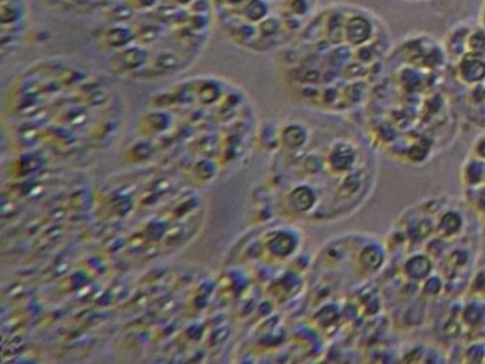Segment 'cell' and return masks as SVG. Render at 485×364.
Segmentation results:
<instances>
[{
    "mask_svg": "<svg viewBox=\"0 0 485 364\" xmlns=\"http://www.w3.org/2000/svg\"><path fill=\"white\" fill-rule=\"evenodd\" d=\"M96 17L92 43L108 68L142 81L186 70L216 27L212 0H113Z\"/></svg>",
    "mask_w": 485,
    "mask_h": 364,
    "instance_id": "cell-1",
    "label": "cell"
},
{
    "mask_svg": "<svg viewBox=\"0 0 485 364\" xmlns=\"http://www.w3.org/2000/svg\"><path fill=\"white\" fill-rule=\"evenodd\" d=\"M388 40L386 23L367 7L343 2L322 6L282 49L286 79L302 97L333 104L339 81L353 95L362 86L353 81L362 83L381 66Z\"/></svg>",
    "mask_w": 485,
    "mask_h": 364,
    "instance_id": "cell-2",
    "label": "cell"
},
{
    "mask_svg": "<svg viewBox=\"0 0 485 364\" xmlns=\"http://www.w3.org/2000/svg\"><path fill=\"white\" fill-rule=\"evenodd\" d=\"M216 27L251 53L283 49L319 9V0H212Z\"/></svg>",
    "mask_w": 485,
    "mask_h": 364,
    "instance_id": "cell-3",
    "label": "cell"
},
{
    "mask_svg": "<svg viewBox=\"0 0 485 364\" xmlns=\"http://www.w3.org/2000/svg\"><path fill=\"white\" fill-rule=\"evenodd\" d=\"M27 25V0H0V34L3 57H6L7 51H13V49L17 47L25 36Z\"/></svg>",
    "mask_w": 485,
    "mask_h": 364,
    "instance_id": "cell-4",
    "label": "cell"
},
{
    "mask_svg": "<svg viewBox=\"0 0 485 364\" xmlns=\"http://www.w3.org/2000/svg\"><path fill=\"white\" fill-rule=\"evenodd\" d=\"M51 12L67 16H99L113 0H37Z\"/></svg>",
    "mask_w": 485,
    "mask_h": 364,
    "instance_id": "cell-5",
    "label": "cell"
},
{
    "mask_svg": "<svg viewBox=\"0 0 485 364\" xmlns=\"http://www.w3.org/2000/svg\"><path fill=\"white\" fill-rule=\"evenodd\" d=\"M458 77L462 83L478 86L485 80V57L473 53L462 54L458 59Z\"/></svg>",
    "mask_w": 485,
    "mask_h": 364,
    "instance_id": "cell-6",
    "label": "cell"
},
{
    "mask_svg": "<svg viewBox=\"0 0 485 364\" xmlns=\"http://www.w3.org/2000/svg\"><path fill=\"white\" fill-rule=\"evenodd\" d=\"M431 271H433V262L428 256H424V255H414L404 265L405 276L412 280L427 279L430 276Z\"/></svg>",
    "mask_w": 485,
    "mask_h": 364,
    "instance_id": "cell-7",
    "label": "cell"
},
{
    "mask_svg": "<svg viewBox=\"0 0 485 364\" xmlns=\"http://www.w3.org/2000/svg\"><path fill=\"white\" fill-rule=\"evenodd\" d=\"M384 255L381 249L376 245H368L363 247L359 255V265L366 273H375L383 266Z\"/></svg>",
    "mask_w": 485,
    "mask_h": 364,
    "instance_id": "cell-8",
    "label": "cell"
},
{
    "mask_svg": "<svg viewBox=\"0 0 485 364\" xmlns=\"http://www.w3.org/2000/svg\"><path fill=\"white\" fill-rule=\"evenodd\" d=\"M462 229V218L458 212L449 210L440 218L437 223V231L441 238H453L458 235Z\"/></svg>",
    "mask_w": 485,
    "mask_h": 364,
    "instance_id": "cell-9",
    "label": "cell"
},
{
    "mask_svg": "<svg viewBox=\"0 0 485 364\" xmlns=\"http://www.w3.org/2000/svg\"><path fill=\"white\" fill-rule=\"evenodd\" d=\"M355 158H356V155H355V151L351 149V147L342 144L333 149L332 154L329 157V161L332 162V167L334 169L349 171L355 164Z\"/></svg>",
    "mask_w": 485,
    "mask_h": 364,
    "instance_id": "cell-10",
    "label": "cell"
},
{
    "mask_svg": "<svg viewBox=\"0 0 485 364\" xmlns=\"http://www.w3.org/2000/svg\"><path fill=\"white\" fill-rule=\"evenodd\" d=\"M290 199H292V206L299 212H306V210L312 209L314 206V202H316L314 192L307 186L296 188L295 191L290 194Z\"/></svg>",
    "mask_w": 485,
    "mask_h": 364,
    "instance_id": "cell-11",
    "label": "cell"
},
{
    "mask_svg": "<svg viewBox=\"0 0 485 364\" xmlns=\"http://www.w3.org/2000/svg\"><path fill=\"white\" fill-rule=\"evenodd\" d=\"M462 177H464L465 184L470 186L482 182V181H485V164L482 161H479V158H475L464 167Z\"/></svg>",
    "mask_w": 485,
    "mask_h": 364,
    "instance_id": "cell-12",
    "label": "cell"
},
{
    "mask_svg": "<svg viewBox=\"0 0 485 364\" xmlns=\"http://www.w3.org/2000/svg\"><path fill=\"white\" fill-rule=\"evenodd\" d=\"M295 125L296 124H292V127H289L288 130H286V132H289V134H290V132H296V136L299 137V138H296V141H290V137H283V142L286 141L288 147H290L292 149H296L297 147L303 145L305 141H306V136H307L306 131L303 130V128H301V127H295ZM292 140H295V134H292Z\"/></svg>",
    "mask_w": 485,
    "mask_h": 364,
    "instance_id": "cell-13",
    "label": "cell"
},
{
    "mask_svg": "<svg viewBox=\"0 0 485 364\" xmlns=\"http://www.w3.org/2000/svg\"><path fill=\"white\" fill-rule=\"evenodd\" d=\"M477 154H478L479 160H485V138L477 145Z\"/></svg>",
    "mask_w": 485,
    "mask_h": 364,
    "instance_id": "cell-14",
    "label": "cell"
},
{
    "mask_svg": "<svg viewBox=\"0 0 485 364\" xmlns=\"http://www.w3.org/2000/svg\"><path fill=\"white\" fill-rule=\"evenodd\" d=\"M479 278H482V273H481V272H479L478 275H477V278H475V282H474V286H475L477 289H479L481 292H482V290H485V284H478L479 283ZM481 283H485V280H482Z\"/></svg>",
    "mask_w": 485,
    "mask_h": 364,
    "instance_id": "cell-15",
    "label": "cell"
},
{
    "mask_svg": "<svg viewBox=\"0 0 485 364\" xmlns=\"http://www.w3.org/2000/svg\"><path fill=\"white\" fill-rule=\"evenodd\" d=\"M407 2H431V0H407Z\"/></svg>",
    "mask_w": 485,
    "mask_h": 364,
    "instance_id": "cell-16",
    "label": "cell"
}]
</instances>
